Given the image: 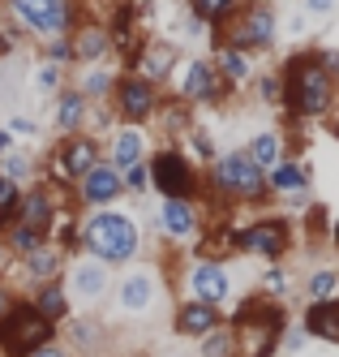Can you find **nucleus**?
I'll use <instances>...</instances> for the list:
<instances>
[{
  "label": "nucleus",
  "mask_w": 339,
  "mask_h": 357,
  "mask_svg": "<svg viewBox=\"0 0 339 357\" xmlns=\"http://www.w3.org/2000/svg\"><path fill=\"white\" fill-rule=\"evenodd\" d=\"M168 284L180 297L211 301V305H223V310L237 301V275H232V267L219 263V259H202V254H189V259L168 275Z\"/></svg>",
  "instance_id": "9d476101"
},
{
  "label": "nucleus",
  "mask_w": 339,
  "mask_h": 357,
  "mask_svg": "<svg viewBox=\"0 0 339 357\" xmlns=\"http://www.w3.org/2000/svg\"><path fill=\"white\" fill-rule=\"evenodd\" d=\"M339 9V0H301V13L305 17H331Z\"/></svg>",
  "instance_id": "3c124183"
},
{
  "label": "nucleus",
  "mask_w": 339,
  "mask_h": 357,
  "mask_svg": "<svg viewBox=\"0 0 339 357\" xmlns=\"http://www.w3.org/2000/svg\"><path fill=\"white\" fill-rule=\"evenodd\" d=\"M283 73V116L292 125H314V121H326L339 104V78L322 69L314 47H297V52L283 56L279 65Z\"/></svg>",
  "instance_id": "f03ea898"
},
{
  "label": "nucleus",
  "mask_w": 339,
  "mask_h": 357,
  "mask_svg": "<svg viewBox=\"0 0 339 357\" xmlns=\"http://www.w3.org/2000/svg\"><path fill=\"white\" fill-rule=\"evenodd\" d=\"M22 190H26V185L9 181V176H0V220H5V224H13V220H17V207H22Z\"/></svg>",
  "instance_id": "c03bdc74"
},
{
  "label": "nucleus",
  "mask_w": 339,
  "mask_h": 357,
  "mask_svg": "<svg viewBox=\"0 0 339 357\" xmlns=\"http://www.w3.org/2000/svg\"><path fill=\"white\" fill-rule=\"evenodd\" d=\"M219 323H228V310L223 305H211V301H194V297H176L172 310H168V327L176 340H189L198 344L206 331H215Z\"/></svg>",
  "instance_id": "a211bd4d"
},
{
  "label": "nucleus",
  "mask_w": 339,
  "mask_h": 357,
  "mask_svg": "<svg viewBox=\"0 0 339 357\" xmlns=\"http://www.w3.org/2000/svg\"><path fill=\"white\" fill-rule=\"evenodd\" d=\"M69 73L73 69H61V65H47V61H39L35 65V73H31V91L35 95H43V99H52L65 82H69Z\"/></svg>",
  "instance_id": "ea45409f"
},
{
  "label": "nucleus",
  "mask_w": 339,
  "mask_h": 357,
  "mask_svg": "<svg viewBox=\"0 0 339 357\" xmlns=\"http://www.w3.org/2000/svg\"><path fill=\"white\" fill-rule=\"evenodd\" d=\"M283 39V17L275 9V0H241L237 13H232L223 26H219V43L237 47V52L249 56H271Z\"/></svg>",
  "instance_id": "39448f33"
},
{
  "label": "nucleus",
  "mask_w": 339,
  "mask_h": 357,
  "mask_svg": "<svg viewBox=\"0 0 339 357\" xmlns=\"http://www.w3.org/2000/svg\"><path fill=\"white\" fill-rule=\"evenodd\" d=\"M301 293H305V301H331V297H339V271L335 267H314V271L305 275Z\"/></svg>",
  "instance_id": "4c0bfd02"
},
{
  "label": "nucleus",
  "mask_w": 339,
  "mask_h": 357,
  "mask_svg": "<svg viewBox=\"0 0 339 357\" xmlns=\"http://www.w3.org/2000/svg\"><path fill=\"white\" fill-rule=\"evenodd\" d=\"M116 78H120V65L116 61H108V65H77L69 73V86H77L90 104H112Z\"/></svg>",
  "instance_id": "a878e982"
},
{
  "label": "nucleus",
  "mask_w": 339,
  "mask_h": 357,
  "mask_svg": "<svg viewBox=\"0 0 339 357\" xmlns=\"http://www.w3.org/2000/svg\"><path fill=\"white\" fill-rule=\"evenodd\" d=\"M314 52H318L322 69H326V73H335V78H339V47H322V43H314Z\"/></svg>",
  "instance_id": "864d4df0"
},
{
  "label": "nucleus",
  "mask_w": 339,
  "mask_h": 357,
  "mask_svg": "<svg viewBox=\"0 0 339 357\" xmlns=\"http://www.w3.org/2000/svg\"><path fill=\"white\" fill-rule=\"evenodd\" d=\"M245 155L262 168V172H271L283 155H292V146H288V138H283V130H258V134L245 142Z\"/></svg>",
  "instance_id": "c756f323"
},
{
  "label": "nucleus",
  "mask_w": 339,
  "mask_h": 357,
  "mask_svg": "<svg viewBox=\"0 0 339 357\" xmlns=\"http://www.w3.org/2000/svg\"><path fill=\"white\" fill-rule=\"evenodd\" d=\"M326 233H331V245H339V220H335V224L326 228Z\"/></svg>",
  "instance_id": "4d7b16f0"
},
{
  "label": "nucleus",
  "mask_w": 339,
  "mask_h": 357,
  "mask_svg": "<svg viewBox=\"0 0 339 357\" xmlns=\"http://www.w3.org/2000/svg\"><path fill=\"white\" fill-rule=\"evenodd\" d=\"M61 340L77 357H99V353H108V344H112V323L103 319L99 310H73L61 323Z\"/></svg>",
  "instance_id": "6ab92c4d"
},
{
  "label": "nucleus",
  "mask_w": 339,
  "mask_h": 357,
  "mask_svg": "<svg viewBox=\"0 0 339 357\" xmlns=\"http://www.w3.org/2000/svg\"><path fill=\"white\" fill-rule=\"evenodd\" d=\"M172 95L180 99V104H189L194 112H206V108H228L232 104V91L219 73H215V65H211V56H180V65H176V73H172Z\"/></svg>",
  "instance_id": "9b49d317"
},
{
  "label": "nucleus",
  "mask_w": 339,
  "mask_h": 357,
  "mask_svg": "<svg viewBox=\"0 0 339 357\" xmlns=\"http://www.w3.org/2000/svg\"><path fill=\"white\" fill-rule=\"evenodd\" d=\"M65 263H69V254L61 245H39L31 250L26 259H13V275H17V284L26 289H35V284H47V280H61L65 275Z\"/></svg>",
  "instance_id": "b1692460"
},
{
  "label": "nucleus",
  "mask_w": 339,
  "mask_h": 357,
  "mask_svg": "<svg viewBox=\"0 0 339 357\" xmlns=\"http://www.w3.org/2000/svg\"><path fill=\"white\" fill-rule=\"evenodd\" d=\"M5 228H9V224H5V220H0V233H5Z\"/></svg>",
  "instance_id": "bf43d9fd"
},
{
  "label": "nucleus",
  "mask_w": 339,
  "mask_h": 357,
  "mask_svg": "<svg viewBox=\"0 0 339 357\" xmlns=\"http://www.w3.org/2000/svg\"><path fill=\"white\" fill-rule=\"evenodd\" d=\"M61 280H65V293L73 301V310H103V305H108V293H112L116 271L108 263L90 259V254H69Z\"/></svg>",
  "instance_id": "f8f14e48"
},
{
  "label": "nucleus",
  "mask_w": 339,
  "mask_h": 357,
  "mask_svg": "<svg viewBox=\"0 0 339 357\" xmlns=\"http://www.w3.org/2000/svg\"><path fill=\"white\" fill-rule=\"evenodd\" d=\"M305 344H309V331L292 319L288 327H283V336H279V353H301Z\"/></svg>",
  "instance_id": "de8ad7c7"
},
{
  "label": "nucleus",
  "mask_w": 339,
  "mask_h": 357,
  "mask_svg": "<svg viewBox=\"0 0 339 357\" xmlns=\"http://www.w3.org/2000/svg\"><path fill=\"white\" fill-rule=\"evenodd\" d=\"M26 301L35 305V314L47 319V323H65L73 314V301L65 293V280H47V284H35V289H26Z\"/></svg>",
  "instance_id": "c85d7f7f"
},
{
  "label": "nucleus",
  "mask_w": 339,
  "mask_h": 357,
  "mask_svg": "<svg viewBox=\"0 0 339 357\" xmlns=\"http://www.w3.org/2000/svg\"><path fill=\"white\" fill-rule=\"evenodd\" d=\"M22 39H26V35L13 26V22H9L5 13H0V61H9V56L17 52V47H22Z\"/></svg>",
  "instance_id": "49530a36"
},
{
  "label": "nucleus",
  "mask_w": 339,
  "mask_h": 357,
  "mask_svg": "<svg viewBox=\"0 0 339 357\" xmlns=\"http://www.w3.org/2000/svg\"><path fill=\"white\" fill-rule=\"evenodd\" d=\"M65 207H69V198H61L52 185H43V181H31L22 190V207H17V220L22 224H31V228H43V233L52 237V228H56V220L65 215Z\"/></svg>",
  "instance_id": "4be33fe9"
},
{
  "label": "nucleus",
  "mask_w": 339,
  "mask_h": 357,
  "mask_svg": "<svg viewBox=\"0 0 339 357\" xmlns=\"http://www.w3.org/2000/svg\"><path fill=\"white\" fill-rule=\"evenodd\" d=\"M267 190H271V202L283 207V215L305 211L309 207V190H314V168H309V160H301V155H283L267 172Z\"/></svg>",
  "instance_id": "dca6fc26"
},
{
  "label": "nucleus",
  "mask_w": 339,
  "mask_h": 357,
  "mask_svg": "<svg viewBox=\"0 0 339 357\" xmlns=\"http://www.w3.org/2000/svg\"><path fill=\"white\" fill-rule=\"evenodd\" d=\"M31 357H77V353H73V349H69V344H65V340L56 336V340H47L43 349H35Z\"/></svg>",
  "instance_id": "603ef678"
},
{
  "label": "nucleus",
  "mask_w": 339,
  "mask_h": 357,
  "mask_svg": "<svg viewBox=\"0 0 339 357\" xmlns=\"http://www.w3.org/2000/svg\"><path fill=\"white\" fill-rule=\"evenodd\" d=\"M13 146H17V138L5 130V125H0V155H5V151H13Z\"/></svg>",
  "instance_id": "5fc2aeb1"
},
{
  "label": "nucleus",
  "mask_w": 339,
  "mask_h": 357,
  "mask_svg": "<svg viewBox=\"0 0 339 357\" xmlns=\"http://www.w3.org/2000/svg\"><path fill=\"white\" fill-rule=\"evenodd\" d=\"M56 336H61V327L39 319L35 305L26 297L0 319V353H5V357H31L35 349H43L47 340H56Z\"/></svg>",
  "instance_id": "4468645a"
},
{
  "label": "nucleus",
  "mask_w": 339,
  "mask_h": 357,
  "mask_svg": "<svg viewBox=\"0 0 339 357\" xmlns=\"http://www.w3.org/2000/svg\"><path fill=\"white\" fill-rule=\"evenodd\" d=\"M52 237L43 233V228H31V224H22V220H13L5 233H0V250H5V259L13 263V259H26L31 250H39V245H47Z\"/></svg>",
  "instance_id": "2f4dec72"
},
{
  "label": "nucleus",
  "mask_w": 339,
  "mask_h": 357,
  "mask_svg": "<svg viewBox=\"0 0 339 357\" xmlns=\"http://www.w3.org/2000/svg\"><path fill=\"white\" fill-rule=\"evenodd\" d=\"M309 340H322V344H339V297L331 301H305V310L297 319Z\"/></svg>",
  "instance_id": "cd10ccee"
},
{
  "label": "nucleus",
  "mask_w": 339,
  "mask_h": 357,
  "mask_svg": "<svg viewBox=\"0 0 339 357\" xmlns=\"http://www.w3.org/2000/svg\"><path fill=\"white\" fill-rule=\"evenodd\" d=\"M5 17L26 39H56L73 35V26L90 13L86 0H0Z\"/></svg>",
  "instance_id": "0eeeda50"
},
{
  "label": "nucleus",
  "mask_w": 339,
  "mask_h": 357,
  "mask_svg": "<svg viewBox=\"0 0 339 357\" xmlns=\"http://www.w3.org/2000/svg\"><path fill=\"white\" fill-rule=\"evenodd\" d=\"M180 146H185V155L198 164V168H206V164H215V155H219V142H215V134L206 130V125H194V130L180 138Z\"/></svg>",
  "instance_id": "f704fd0d"
},
{
  "label": "nucleus",
  "mask_w": 339,
  "mask_h": 357,
  "mask_svg": "<svg viewBox=\"0 0 339 357\" xmlns=\"http://www.w3.org/2000/svg\"><path fill=\"white\" fill-rule=\"evenodd\" d=\"M69 202L77 211H99V207H120L125 202V185H120V168H112L108 160H99L82 181L73 185Z\"/></svg>",
  "instance_id": "f3484780"
},
{
  "label": "nucleus",
  "mask_w": 339,
  "mask_h": 357,
  "mask_svg": "<svg viewBox=\"0 0 339 357\" xmlns=\"http://www.w3.org/2000/svg\"><path fill=\"white\" fill-rule=\"evenodd\" d=\"M211 220L215 215L206 207V198L202 202L198 198H159L155 202V233L168 245H194Z\"/></svg>",
  "instance_id": "ddd939ff"
},
{
  "label": "nucleus",
  "mask_w": 339,
  "mask_h": 357,
  "mask_svg": "<svg viewBox=\"0 0 339 357\" xmlns=\"http://www.w3.org/2000/svg\"><path fill=\"white\" fill-rule=\"evenodd\" d=\"M69 39H73V56H77V65H108V61H116L108 22L95 17V13H86L82 22H77Z\"/></svg>",
  "instance_id": "5701e85b"
},
{
  "label": "nucleus",
  "mask_w": 339,
  "mask_h": 357,
  "mask_svg": "<svg viewBox=\"0 0 339 357\" xmlns=\"http://www.w3.org/2000/svg\"><path fill=\"white\" fill-rule=\"evenodd\" d=\"M297 241V224L292 215L283 211H267V215H253L245 224H232V245H237L241 259H258V263H288Z\"/></svg>",
  "instance_id": "6e6552de"
},
{
  "label": "nucleus",
  "mask_w": 339,
  "mask_h": 357,
  "mask_svg": "<svg viewBox=\"0 0 339 357\" xmlns=\"http://www.w3.org/2000/svg\"><path fill=\"white\" fill-rule=\"evenodd\" d=\"M249 95L262 108H283V73L279 69H258L253 82H249Z\"/></svg>",
  "instance_id": "72a5a7b5"
},
{
  "label": "nucleus",
  "mask_w": 339,
  "mask_h": 357,
  "mask_svg": "<svg viewBox=\"0 0 339 357\" xmlns=\"http://www.w3.org/2000/svg\"><path fill=\"white\" fill-rule=\"evenodd\" d=\"M237 5H241V0H185V9H189V13H198L202 22H211L215 31L223 26L232 13H237Z\"/></svg>",
  "instance_id": "a19ab883"
},
{
  "label": "nucleus",
  "mask_w": 339,
  "mask_h": 357,
  "mask_svg": "<svg viewBox=\"0 0 339 357\" xmlns=\"http://www.w3.org/2000/svg\"><path fill=\"white\" fill-rule=\"evenodd\" d=\"M176 65H180V47L172 39H164V35H146L134 65H129V73H142V78H150L155 86H168Z\"/></svg>",
  "instance_id": "aec40b11"
},
{
  "label": "nucleus",
  "mask_w": 339,
  "mask_h": 357,
  "mask_svg": "<svg viewBox=\"0 0 339 357\" xmlns=\"http://www.w3.org/2000/svg\"><path fill=\"white\" fill-rule=\"evenodd\" d=\"M52 245H61L65 254H77V245H82V211H77L73 202L56 220V228H52Z\"/></svg>",
  "instance_id": "c9c22d12"
},
{
  "label": "nucleus",
  "mask_w": 339,
  "mask_h": 357,
  "mask_svg": "<svg viewBox=\"0 0 339 357\" xmlns=\"http://www.w3.org/2000/svg\"><path fill=\"white\" fill-rule=\"evenodd\" d=\"M0 357H5V353H0Z\"/></svg>",
  "instance_id": "052dcab7"
},
{
  "label": "nucleus",
  "mask_w": 339,
  "mask_h": 357,
  "mask_svg": "<svg viewBox=\"0 0 339 357\" xmlns=\"http://www.w3.org/2000/svg\"><path fill=\"white\" fill-rule=\"evenodd\" d=\"M103 160V138L95 134H65L39 155V181L52 185L61 198L73 194V185Z\"/></svg>",
  "instance_id": "423d86ee"
},
{
  "label": "nucleus",
  "mask_w": 339,
  "mask_h": 357,
  "mask_svg": "<svg viewBox=\"0 0 339 357\" xmlns=\"http://www.w3.org/2000/svg\"><path fill=\"white\" fill-rule=\"evenodd\" d=\"M90 99L77 91V86H61L56 95H52V130H56V138L65 134H86V125H90Z\"/></svg>",
  "instance_id": "393cba45"
},
{
  "label": "nucleus",
  "mask_w": 339,
  "mask_h": 357,
  "mask_svg": "<svg viewBox=\"0 0 339 357\" xmlns=\"http://www.w3.org/2000/svg\"><path fill=\"white\" fill-rule=\"evenodd\" d=\"M194 353L198 357H237V331H232L228 323H219L215 331H206V336L198 340Z\"/></svg>",
  "instance_id": "58836bf2"
},
{
  "label": "nucleus",
  "mask_w": 339,
  "mask_h": 357,
  "mask_svg": "<svg viewBox=\"0 0 339 357\" xmlns=\"http://www.w3.org/2000/svg\"><path fill=\"white\" fill-rule=\"evenodd\" d=\"M164 108V86H155L150 78H142V73H129L120 69L116 78V91H112V112L120 125H155V116H159Z\"/></svg>",
  "instance_id": "2eb2a0df"
},
{
  "label": "nucleus",
  "mask_w": 339,
  "mask_h": 357,
  "mask_svg": "<svg viewBox=\"0 0 339 357\" xmlns=\"http://www.w3.org/2000/svg\"><path fill=\"white\" fill-rule=\"evenodd\" d=\"M155 125H159L164 142H180L198 125V112L189 104H180L176 95H164V108H159V116H155Z\"/></svg>",
  "instance_id": "7c9ffc66"
},
{
  "label": "nucleus",
  "mask_w": 339,
  "mask_h": 357,
  "mask_svg": "<svg viewBox=\"0 0 339 357\" xmlns=\"http://www.w3.org/2000/svg\"><path fill=\"white\" fill-rule=\"evenodd\" d=\"M86 5H90V0H86ZM103 5H108V9H112V5H125V0H103Z\"/></svg>",
  "instance_id": "13d9d810"
},
{
  "label": "nucleus",
  "mask_w": 339,
  "mask_h": 357,
  "mask_svg": "<svg viewBox=\"0 0 339 357\" xmlns=\"http://www.w3.org/2000/svg\"><path fill=\"white\" fill-rule=\"evenodd\" d=\"M0 176H9V181H17V185H31V181H39V155L31 146H13V151H5L0 155Z\"/></svg>",
  "instance_id": "473e14b6"
},
{
  "label": "nucleus",
  "mask_w": 339,
  "mask_h": 357,
  "mask_svg": "<svg viewBox=\"0 0 339 357\" xmlns=\"http://www.w3.org/2000/svg\"><path fill=\"white\" fill-rule=\"evenodd\" d=\"M120 185H125V198H146L150 194V168L146 164H134L120 172Z\"/></svg>",
  "instance_id": "37998d69"
},
{
  "label": "nucleus",
  "mask_w": 339,
  "mask_h": 357,
  "mask_svg": "<svg viewBox=\"0 0 339 357\" xmlns=\"http://www.w3.org/2000/svg\"><path fill=\"white\" fill-rule=\"evenodd\" d=\"M258 293L271 297V301H288V293H292L288 263H267V267H262V275H258Z\"/></svg>",
  "instance_id": "e433bc0d"
},
{
  "label": "nucleus",
  "mask_w": 339,
  "mask_h": 357,
  "mask_svg": "<svg viewBox=\"0 0 339 357\" xmlns=\"http://www.w3.org/2000/svg\"><path fill=\"white\" fill-rule=\"evenodd\" d=\"M150 146H155V138H150L146 125H116V130L103 138V160L125 172V168H134V164H146Z\"/></svg>",
  "instance_id": "412c9836"
},
{
  "label": "nucleus",
  "mask_w": 339,
  "mask_h": 357,
  "mask_svg": "<svg viewBox=\"0 0 339 357\" xmlns=\"http://www.w3.org/2000/svg\"><path fill=\"white\" fill-rule=\"evenodd\" d=\"M202 181H206V207H249V211H262L271 207V190H267V172L258 168L245 146H223L215 164L202 168Z\"/></svg>",
  "instance_id": "20e7f679"
},
{
  "label": "nucleus",
  "mask_w": 339,
  "mask_h": 357,
  "mask_svg": "<svg viewBox=\"0 0 339 357\" xmlns=\"http://www.w3.org/2000/svg\"><path fill=\"white\" fill-rule=\"evenodd\" d=\"M39 61H47V65H61V69H77V56H73V39H69V35H56V39H39Z\"/></svg>",
  "instance_id": "79ce46f5"
},
{
  "label": "nucleus",
  "mask_w": 339,
  "mask_h": 357,
  "mask_svg": "<svg viewBox=\"0 0 339 357\" xmlns=\"http://www.w3.org/2000/svg\"><path fill=\"white\" fill-rule=\"evenodd\" d=\"M159 357H198V353H185V349H168V353H159Z\"/></svg>",
  "instance_id": "6e6d98bb"
},
{
  "label": "nucleus",
  "mask_w": 339,
  "mask_h": 357,
  "mask_svg": "<svg viewBox=\"0 0 339 357\" xmlns=\"http://www.w3.org/2000/svg\"><path fill=\"white\" fill-rule=\"evenodd\" d=\"M77 254L108 263L112 271L146 259V224L129 211V207H99L82 211V245Z\"/></svg>",
  "instance_id": "7ed1b4c3"
},
{
  "label": "nucleus",
  "mask_w": 339,
  "mask_h": 357,
  "mask_svg": "<svg viewBox=\"0 0 339 357\" xmlns=\"http://www.w3.org/2000/svg\"><path fill=\"white\" fill-rule=\"evenodd\" d=\"M5 130L22 142V138H39V121L35 116H26V112H13L9 121H5Z\"/></svg>",
  "instance_id": "09e8293b"
},
{
  "label": "nucleus",
  "mask_w": 339,
  "mask_h": 357,
  "mask_svg": "<svg viewBox=\"0 0 339 357\" xmlns=\"http://www.w3.org/2000/svg\"><path fill=\"white\" fill-rule=\"evenodd\" d=\"M22 297H26V293H17L13 280H9V275H0V319H5V314L13 310V305H17Z\"/></svg>",
  "instance_id": "8fccbe9b"
},
{
  "label": "nucleus",
  "mask_w": 339,
  "mask_h": 357,
  "mask_svg": "<svg viewBox=\"0 0 339 357\" xmlns=\"http://www.w3.org/2000/svg\"><path fill=\"white\" fill-rule=\"evenodd\" d=\"M116 112H112V104H95L90 108V125H86V134H95V138H108L112 130H116Z\"/></svg>",
  "instance_id": "a18cd8bd"
},
{
  "label": "nucleus",
  "mask_w": 339,
  "mask_h": 357,
  "mask_svg": "<svg viewBox=\"0 0 339 357\" xmlns=\"http://www.w3.org/2000/svg\"><path fill=\"white\" fill-rule=\"evenodd\" d=\"M168 301H172V284H168V271L164 263H150V259H138L116 271L112 280V293H108V305H103V319L112 327L125 323V327H142V323H155L168 314Z\"/></svg>",
  "instance_id": "f257e3e1"
},
{
  "label": "nucleus",
  "mask_w": 339,
  "mask_h": 357,
  "mask_svg": "<svg viewBox=\"0 0 339 357\" xmlns=\"http://www.w3.org/2000/svg\"><path fill=\"white\" fill-rule=\"evenodd\" d=\"M146 168H150V194L155 198H206V181H202V168L185 155L180 142H155L150 155H146Z\"/></svg>",
  "instance_id": "1a4fd4ad"
},
{
  "label": "nucleus",
  "mask_w": 339,
  "mask_h": 357,
  "mask_svg": "<svg viewBox=\"0 0 339 357\" xmlns=\"http://www.w3.org/2000/svg\"><path fill=\"white\" fill-rule=\"evenodd\" d=\"M211 65H215V73L232 86V91H249V82H253V73H258V56H249V52H237V47H228V43H215L211 47Z\"/></svg>",
  "instance_id": "bb28decb"
}]
</instances>
